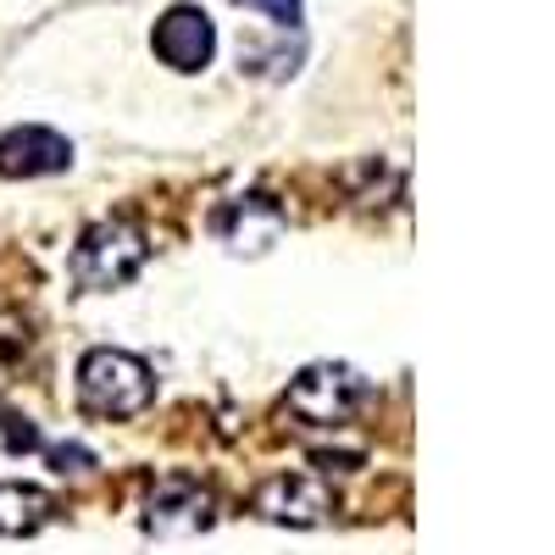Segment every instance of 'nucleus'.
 Wrapping results in <instances>:
<instances>
[{
    "label": "nucleus",
    "instance_id": "7",
    "mask_svg": "<svg viewBox=\"0 0 555 555\" xmlns=\"http://www.w3.org/2000/svg\"><path fill=\"white\" fill-rule=\"evenodd\" d=\"M217 522V494L201 478H162L145 500V533L156 539H183Z\"/></svg>",
    "mask_w": 555,
    "mask_h": 555
},
{
    "label": "nucleus",
    "instance_id": "9",
    "mask_svg": "<svg viewBox=\"0 0 555 555\" xmlns=\"http://www.w3.org/2000/svg\"><path fill=\"white\" fill-rule=\"evenodd\" d=\"M56 517V505L34 483H0V539H28Z\"/></svg>",
    "mask_w": 555,
    "mask_h": 555
},
{
    "label": "nucleus",
    "instance_id": "1",
    "mask_svg": "<svg viewBox=\"0 0 555 555\" xmlns=\"http://www.w3.org/2000/svg\"><path fill=\"white\" fill-rule=\"evenodd\" d=\"M145 261H151L145 228L133 217H101V222H89L73 245V284L83 295H112V289L133 284Z\"/></svg>",
    "mask_w": 555,
    "mask_h": 555
},
{
    "label": "nucleus",
    "instance_id": "12",
    "mask_svg": "<svg viewBox=\"0 0 555 555\" xmlns=\"http://www.w3.org/2000/svg\"><path fill=\"white\" fill-rule=\"evenodd\" d=\"M250 12H267L278 28H300V0H240Z\"/></svg>",
    "mask_w": 555,
    "mask_h": 555
},
{
    "label": "nucleus",
    "instance_id": "8",
    "mask_svg": "<svg viewBox=\"0 0 555 555\" xmlns=\"http://www.w3.org/2000/svg\"><path fill=\"white\" fill-rule=\"evenodd\" d=\"M73 167V139L44 122H23L0 133V178H56Z\"/></svg>",
    "mask_w": 555,
    "mask_h": 555
},
{
    "label": "nucleus",
    "instance_id": "11",
    "mask_svg": "<svg viewBox=\"0 0 555 555\" xmlns=\"http://www.w3.org/2000/svg\"><path fill=\"white\" fill-rule=\"evenodd\" d=\"M44 461H51L56 478H89V473H95V455H89L83 444H56Z\"/></svg>",
    "mask_w": 555,
    "mask_h": 555
},
{
    "label": "nucleus",
    "instance_id": "6",
    "mask_svg": "<svg viewBox=\"0 0 555 555\" xmlns=\"http://www.w3.org/2000/svg\"><path fill=\"white\" fill-rule=\"evenodd\" d=\"M284 228H289V217H284V206H278L267 190L222 201L217 217H211V234L234 256H267L278 240H284Z\"/></svg>",
    "mask_w": 555,
    "mask_h": 555
},
{
    "label": "nucleus",
    "instance_id": "3",
    "mask_svg": "<svg viewBox=\"0 0 555 555\" xmlns=\"http://www.w3.org/2000/svg\"><path fill=\"white\" fill-rule=\"evenodd\" d=\"M366 400H373V384H366L356 366H345V361H311L306 373L289 384L284 411L300 416L306 428H345V423H356V411Z\"/></svg>",
    "mask_w": 555,
    "mask_h": 555
},
{
    "label": "nucleus",
    "instance_id": "4",
    "mask_svg": "<svg viewBox=\"0 0 555 555\" xmlns=\"http://www.w3.org/2000/svg\"><path fill=\"white\" fill-rule=\"evenodd\" d=\"M250 512L261 522H278V528H322V522H334L339 494H334L328 478H317V473H272L250 494Z\"/></svg>",
    "mask_w": 555,
    "mask_h": 555
},
{
    "label": "nucleus",
    "instance_id": "10",
    "mask_svg": "<svg viewBox=\"0 0 555 555\" xmlns=\"http://www.w3.org/2000/svg\"><path fill=\"white\" fill-rule=\"evenodd\" d=\"M28 345H34L28 317H17V311H0V378H7L12 366L28 356Z\"/></svg>",
    "mask_w": 555,
    "mask_h": 555
},
{
    "label": "nucleus",
    "instance_id": "5",
    "mask_svg": "<svg viewBox=\"0 0 555 555\" xmlns=\"http://www.w3.org/2000/svg\"><path fill=\"white\" fill-rule=\"evenodd\" d=\"M151 51L172 73H206L211 56H217V23H211V12L190 7V0L167 7L156 17V28H151Z\"/></svg>",
    "mask_w": 555,
    "mask_h": 555
},
{
    "label": "nucleus",
    "instance_id": "2",
    "mask_svg": "<svg viewBox=\"0 0 555 555\" xmlns=\"http://www.w3.org/2000/svg\"><path fill=\"white\" fill-rule=\"evenodd\" d=\"M151 400H156L151 361H139L133 350H112V345L83 350V361H78V405L89 416L122 423V416L151 411Z\"/></svg>",
    "mask_w": 555,
    "mask_h": 555
}]
</instances>
